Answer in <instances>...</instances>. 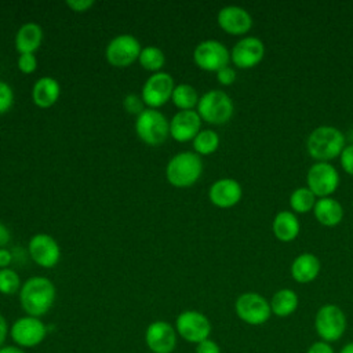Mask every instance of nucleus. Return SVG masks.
Segmentation results:
<instances>
[{
    "mask_svg": "<svg viewBox=\"0 0 353 353\" xmlns=\"http://www.w3.org/2000/svg\"><path fill=\"white\" fill-rule=\"evenodd\" d=\"M339 353H353V342H347L346 345H343Z\"/></svg>",
    "mask_w": 353,
    "mask_h": 353,
    "instance_id": "nucleus-43",
    "label": "nucleus"
},
{
    "mask_svg": "<svg viewBox=\"0 0 353 353\" xmlns=\"http://www.w3.org/2000/svg\"><path fill=\"white\" fill-rule=\"evenodd\" d=\"M30 258L41 268H54L61 258V248L50 234H34L28 245Z\"/></svg>",
    "mask_w": 353,
    "mask_h": 353,
    "instance_id": "nucleus-17",
    "label": "nucleus"
},
{
    "mask_svg": "<svg viewBox=\"0 0 353 353\" xmlns=\"http://www.w3.org/2000/svg\"><path fill=\"white\" fill-rule=\"evenodd\" d=\"M12 262V254L7 248H0V269H7Z\"/></svg>",
    "mask_w": 353,
    "mask_h": 353,
    "instance_id": "nucleus-40",
    "label": "nucleus"
},
{
    "mask_svg": "<svg viewBox=\"0 0 353 353\" xmlns=\"http://www.w3.org/2000/svg\"><path fill=\"white\" fill-rule=\"evenodd\" d=\"M174 80L171 74L165 72L153 73L142 87V101L150 109H156L163 106L171 99L174 91Z\"/></svg>",
    "mask_w": 353,
    "mask_h": 353,
    "instance_id": "nucleus-15",
    "label": "nucleus"
},
{
    "mask_svg": "<svg viewBox=\"0 0 353 353\" xmlns=\"http://www.w3.org/2000/svg\"><path fill=\"white\" fill-rule=\"evenodd\" d=\"M216 80L222 85H230L236 81V70L232 66H226L216 72Z\"/></svg>",
    "mask_w": 353,
    "mask_h": 353,
    "instance_id": "nucleus-36",
    "label": "nucleus"
},
{
    "mask_svg": "<svg viewBox=\"0 0 353 353\" xmlns=\"http://www.w3.org/2000/svg\"><path fill=\"white\" fill-rule=\"evenodd\" d=\"M201 121L197 110H179L170 121V135L178 142L193 141L201 131Z\"/></svg>",
    "mask_w": 353,
    "mask_h": 353,
    "instance_id": "nucleus-19",
    "label": "nucleus"
},
{
    "mask_svg": "<svg viewBox=\"0 0 353 353\" xmlns=\"http://www.w3.org/2000/svg\"><path fill=\"white\" fill-rule=\"evenodd\" d=\"M234 112L232 98L222 90H211L203 94L197 103L200 119L212 125L226 124Z\"/></svg>",
    "mask_w": 353,
    "mask_h": 353,
    "instance_id": "nucleus-4",
    "label": "nucleus"
},
{
    "mask_svg": "<svg viewBox=\"0 0 353 353\" xmlns=\"http://www.w3.org/2000/svg\"><path fill=\"white\" fill-rule=\"evenodd\" d=\"M203 172L201 157L194 152L176 153L167 164V181L175 188H189L199 181Z\"/></svg>",
    "mask_w": 353,
    "mask_h": 353,
    "instance_id": "nucleus-3",
    "label": "nucleus"
},
{
    "mask_svg": "<svg viewBox=\"0 0 353 353\" xmlns=\"http://www.w3.org/2000/svg\"><path fill=\"white\" fill-rule=\"evenodd\" d=\"M138 61H139L141 66L145 70H150V72L157 73L164 66L165 57H164V54H163V51L160 48L149 46V47L142 48Z\"/></svg>",
    "mask_w": 353,
    "mask_h": 353,
    "instance_id": "nucleus-29",
    "label": "nucleus"
},
{
    "mask_svg": "<svg viewBox=\"0 0 353 353\" xmlns=\"http://www.w3.org/2000/svg\"><path fill=\"white\" fill-rule=\"evenodd\" d=\"M313 215L320 225L334 228L342 222L345 211L342 204L336 199L323 197L317 199L313 208Z\"/></svg>",
    "mask_w": 353,
    "mask_h": 353,
    "instance_id": "nucleus-22",
    "label": "nucleus"
},
{
    "mask_svg": "<svg viewBox=\"0 0 353 353\" xmlns=\"http://www.w3.org/2000/svg\"><path fill=\"white\" fill-rule=\"evenodd\" d=\"M48 328L40 317L22 316L10 325V338L22 349H32L44 342Z\"/></svg>",
    "mask_w": 353,
    "mask_h": 353,
    "instance_id": "nucleus-7",
    "label": "nucleus"
},
{
    "mask_svg": "<svg viewBox=\"0 0 353 353\" xmlns=\"http://www.w3.org/2000/svg\"><path fill=\"white\" fill-rule=\"evenodd\" d=\"M347 327L345 312L335 303L320 306L314 314V330L320 341L334 343L339 341Z\"/></svg>",
    "mask_w": 353,
    "mask_h": 353,
    "instance_id": "nucleus-5",
    "label": "nucleus"
},
{
    "mask_svg": "<svg viewBox=\"0 0 353 353\" xmlns=\"http://www.w3.org/2000/svg\"><path fill=\"white\" fill-rule=\"evenodd\" d=\"M199 99L200 97L197 95V91L190 84L175 85L171 95L172 103L181 110H193V108L197 106Z\"/></svg>",
    "mask_w": 353,
    "mask_h": 353,
    "instance_id": "nucleus-27",
    "label": "nucleus"
},
{
    "mask_svg": "<svg viewBox=\"0 0 353 353\" xmlns=\"http://www.w3.org/2000/svg\"><path fill=\"white\" fill-rule=\"evenodd\" d=\"M59 94H61L59 83L55 79L48 76L40 77L34 83L32 90V98L34 105L43 109L52 106L58 101Z\"/></svg>",
    "mask_w": 353,
    "mask_h": 353,
    "instance_id": "nucleus-23",
    "label": "nucleus"
},
{
    "mask_svg": "<svg viewBox=\"0 0 353 353\" xmlns=\"http://www.w3.org/2000/svg\"><path fill=\"white\" fill-rule=\"evenodd\" d=\"M243 197L241 185L233 178H221L215 181L208 190L210 201L219 208H230Z\"/></svg>",
    "mask_w": 353,
    "mask_h": 353,
    "instance_id": "nucleus-18",
    "label": "nucleus"
},
{
    "mask_svg": "<svg viewBox=\"0 0 353 353\" xmlns=\"http://www.w3.org/2000/svg\"><path fill=\"white\" fill-rule=\"evenodd\" d=\"M66 6L76 12H84L94 6L92 0H68Z\"/></svg>",
    "mask_w": 353,
    "mask_h": 353,
    "instance_id": "nucleus-37",
    "label": "nucleus"
},
{
    "mask_svg": "<svg viewBox=\"0 0 353 353\" xmlns=\"http://www.w3.org/2000/svg\"><path fill=\"white\" fill-rule=\"evenodd\" d=\"M175 327L165 320L152 321L145 330V345L152 353H172L178 345Z\"/></svg>",
    "mask_w": 353,
    "mask_h": 353,
    "instance_id": "nucleus-12",
    "label": "nucleus"
},
{
    "mask_svg": "<svg viewBox=\"0 0 353 353\" xmlns=\"http://www.w3.org/2000/svg\"><path fill=\"white\" fill-rule=\"evenodd\" d=\"M123 105H124V109L128 112V113H132V114H141L145 108H143V101L142 98H139L138 95L135 94H130L124 98L123 101Z\"/></svg>",
    "mask_w": 353,
    "mask_h": 353,
    "instance_id": "nucleus-32",
    "label": "nucleus"
},
{
    "mask_svg": "<svg viewBox=\"0 0 353 353\" xmlns=\"http://www.w3.org/2000/svg\"><path fill=\"white\" fill-rule=\"evenodd\" d=\"M194 353H222L221 346L214 339L208 338L194 345Z\"/></svg>",
    "mask_w": 353,
    "mask_h": 353,
    "instance_id": "nucleus-35",
    "label": "nucleus"
},
{
    "mask_svg": "<svg viewBox=\"0 0 353 353\" xmlns=\"http://www.w3.org/2000/svg\"><path fill=\"white\" fill-rule=\"evenodd\" d=\"M234 312L236 316L248 325H262L272 316L269 301L254 291H247L237 296Z\"/></svg>",
    "mask_w": 353,
    "mask_h": 353,
    "instance_id": "nucleus-9",
    "label": "nucleus"
},
{
    "mask_svg": "<svg viewBox=\"0 0 353 353\" xmlns=\"http://www.w3.org/2000/svg\"><path fill=\"white\" fill-rule=\"evenodd\" d=\"M346 146L343 132L334 125H319L309 134L306 139L307 154L316 161L330 163L341 156Z\"/></svg>",
    "mask_w": 353,
    "mask_h": 353,
    "instance_id": "nucleus-2",
    "label": "nucleus"
},
{
    "mask_svg": "<svg viewBox=\"0 0 353 353\" xmlns=\"http://www.w3.org/2000/svg\"><path fill=\"white\" fill-rule=\"evenodd\" d=\"M194 63L205 72H218L230 62V51L218 40H204L193 51Z\"/></svg>",
    "mask_w": 353,
    "mask_h": 353,
    "instance_id": "nucleus-11",
    "label": "nucleus"
},
{
    "mask_svg": "<svg viewBox=\"0 0 353 353\" xmlns=\"http://www.w3.org/2000/svg\"><path fill=\"white\" fill-rule=\"evenodd\" d=\"M8 336H10V324L7 319L0 313V347L6 345V341Z\"/></svg>",
    "mask_w": 353,
    "mask_h": 353,
    "instance_id": "nucleus-39",
    "label": "nucleus"
},
{
    "mask_svg": "<svg viewBox=\"0 0 353 353\" xmlns=\"http://www.w3.org/2000/svg\"><path fill=\"white\" fill-rule=\"evenodd\" d=\"M269 303H270L272 314L283 319L296 312L299 306V296L291 288H280L272 295Z\"/></svg>",
    "mask_w": 353,
    "mask_h": 353,
    "instance_id": "nucleus-25",
    "label": "nucleus"
},
{
    "mask_svg": "<svg viewBox=\"0 0 353 353\" xmlns=\"http://www.w3.org/2000/svg\"><path fill=\"white\" fill-rule=\"evenodd\" d=\"M21 280L15 270L7 268L0 269V294L14 295L21 290Z\"/></svg>",
    "mask_w": 353,
    "mask_h": 353,
    "instance_id": "nucleus-30",
    "label": "nucleus"
},
{
    "mask_svg": "<svg viewBox=\"0 0 353 353\" xmlns=\"http://www.w3.org/2000/svg\"><path fill=\"white\" fill-rule=\"evenodd\" d=\"M141 51V44L134 36L120 34L109 41L105 50V57L112 66L127 68L139 58Z\"/></svg>",
    "mask_w": 353,
    "mask_h": 353,
    "instance_id": "nucleus-13",
    "label": "nucleus"
},
{
    "mask_svg": "<svg viewBox=\"0 0 353 353\" xmlns=\"http://www.w3.org/2000/svg\"><path fill=\"white\" fill-rule=\"evenodd\" d=\"M321 270L320 259L312 252H302L294 258L290 273L294 281L299 284H307L314 281Z\"/></svg>",
    "mask_w": 353,
    "mask_h": 353,
    "instance_id": "nucleus-20",
    "label": "nucleus"
},
{
    "mask_svg": "<svg viewBox=\"0 0 353 353\" xmlns=\"http://www.w3.org/2000/svg\"><path fill=\"white\" fill-rule=\"evenodd\" d=\"M43 40V30L34 22H28L19 28L15 36V48L19 54H34Z\"/></svg>",
    "mask_w": 353,
    "mask_h": 353,
    "instance_id": "nucleus-24",
    "label": "nucleus"
},
{
    "mask_svg": "<svg viewBox=\"0 0 353 353\" xmlns=\"http://www.w3.org/2000/svg\"><path fill=\"white\" fill-rule=\"evenodd\" d=\"M290 208L295 214H307L313 211L317 197L307 186L296 188L290 194Z\"/></svg>",
    "mask_w": 353,
    "mask_h": 353,
    "instance_id": "nucleus-26",
    "label": "nucleus"
},
{
    "mask_svg": "<svg viewBox=\"0 0 353 353\" xmlns=\"http://www.w3.org/2000/svg\"><path fill=\"white\" fill-rule=\"evenodd\" d=\"M339 163L342 165V170L353 176V143H349L343 148L341 156H339Z\"/></svg>",
    "mask_w": 353,
    "mask_h": 353,
    "instance_id": "nucleus-33",
    "label": "nucleus"
},
{
    "mask_svg": "<svg viewBox=\"0 0 353 353\" xmlns=\"http://www.w3.org/2000/svg\"><path fill=\"white\" fill-rule=\"evenodd\" d=\"M218 146L219 135L214 130H201L193 139V149L199 156L212 154Z\"/></svg>",
    "mask_w": 353,
    "mask_h": 353,
    "instance_id": "nucleus-28",
    "label": "nucleus"
},
{
    "mask_svg": "<svg viewBox=\"0 0 353 353\" xmlns=\"http://www.w3.org/2000/svg\"><path fill=\"white\" fill-rule=\"evenodd\" d=\"M0 353H26L25 352V349H22V347H19V346H17V345H4V346H1L0 347Z\"/></svg>",
    "mask_w": 353,
    "mask_h": 353,
    "instance_id": "nucleus-42",
    "label": "nucleus"
},
{
    "mask_svg": "<svg viewBox=\"0 0 353 353\" xmlns=\"http://www.w3.org/2000/svg\"><path fill=\"white\" fill-rule=\"evenodd\" d=\"M265 43L255 36H244L230 51V61L239 69H252L265 58Z\"/></svg>",
    "mask_w": 353,
    "mask_h": 353,
    "instance_id": "nucleus-14",
    "label": "nucleus"
},
{
    "mask_svg": "<svg viewBox=\"0 0 353 353\" xmlns=\"http://www.w3.org/2000/svg\"><path fill=\"white\" fill-rule=\"evenodd\" d=\"M306 186L317 199L331 197L339 186V172L331 163L316 161L307 170Z\"/></svg>",
    "mask_w": 353,
    "mask_h": 353,
    "instance_id": "nucleus-10",
    "label": "nucleus"
},
{
    "mask_svg": "<svg viewBox=\"0 0 353 353\" xmlns=\"http://www.w3.org/2000/svg\"><path fill=\"white\" fill-rule=\"evenodd\" d=\"M55 285L43 276L29 277L19 290V303L26 316L43 317L55 302Z\"/></svg>",
    "mask_w": 353,
    "mask_h": 353,
    "instance_id": "nucleus-1",
    "label": "nucleus"
},
{
    "mask_svg": "<svg viewBox=\"0 0 353 353\" xmlns=\"http://www.w3.org/2000/svg\"><path fill=\"white\" fill-rule=\"evenodd\" d=\"M37 68V59L34 57V54H21L18 58V69L25 73H33Z\"/></svg>",
    "mask_w": 353,
    "mask_h": 353,
    "instance_id": "nucleus-34",
    "label": "nucleus"
},
{
    "mask_svg": "<svg viewBox=\"0 0 353 353\" xmlns=\"http://www.w3.org/2000/svg\"><path fill=\"white\" fill-rule=\"evenodd\" d=\"M306 353H335V352H334L331 343H327L324 341H317V342H313L307 347Z\"/></svg>",
    "mask_w": 353,
    "mask_h": 353,
    "instance_id": "nucleus-38",
    "label": "nucleus"
},
{
    "mask_svg": "<svg viewBox=\"0 0 353 353\" xmlns=\"http://www.w3.org/2000/svg\"><path fill=\"white\" fill-rule=\"evenodd\" d=\"M14 103V92L12 88L4 83L0 81V114L7 113Z\"/></svg>",
    "mask_w": 353,
    "mask_h": 353,
    "instance_id": "nucleus-31",
    "label": "nucleus"
},
{
    "mask_svg": "<svg viewBox=\"0 0 353 353\" xmlns=\"http://www.w3.org/2000/svg\"><path fill=\"white\" fill-rule=\"evenodd\" d=\"M11 240V233L10 229L0 222V248H6V245L10 243Z\"/></svg>",
    "mask_w": 353,
    "mask_h": 353,
    "instance_id": "nucleus-41",
    "label": "nucleus"
},
{
    "mask_svg": "<svg viewBox=\"0 0 353 353\" xmlns=\"http://www.w3.org/2000/svg\"><path fill=\"white\" fill-rule=\"evenodd\" d=\"M174 327L179 338L193 345L208 339L212 331L210 319L204 313L193 309L181 312L175 319Z\"/></svg>",
    "mask_w": 353,
    "mask_h": 353,
    "instance_id": "nucleus-8",
    "label": "nucleus"
},
{
    "mask_svg": "<svg viewBox=\"0 0 353 353\" xmlns=\"http://www.w3.org/2000/svg\"><path fill=\"white\" fill-rule=\"evenodd\" d=\"M135 132L146 145L159 146L170 135V121L161 112L148 108L137 116Z\"/></svg>",
    "mask_w": 353,
    "mask_h": 353,
    "instance_id": "nucleus-6",
    "label": "nucleus"
},
{
    "mask_svg": "<svg viewBox=\"0 0 353 353\" xmlns=\"http://www.w3.org/2000/svg\"><path fill=\"white\" fill-rule=\"evenodd\" d=\"M272 232L281 243L294 241L301 232V223L296 214L288 210L279 211L273 218Z\"/></svg>",
    "mask_w": 353,
    "mask_h": 353,
    "instance_id": "nucleus-21",
    "label": "nucleus"
},
{
    "mask_svg": "<svg viewBox=\"0 0 353 353\" xmlns=\"http://www.w3.org/2000/svg\"><path fill=\"white\" fill-rule=\"evenodd\" d=\"M219 28L232 36H244L254 25L251 14L239 6L222 7L216 15Z\"/></svg>",
    "mask_w": 353,
    "mask_h": 353,
    "instance_id": "nucleus-16",
    "label": "nucleus"
}]
</instances>
